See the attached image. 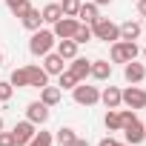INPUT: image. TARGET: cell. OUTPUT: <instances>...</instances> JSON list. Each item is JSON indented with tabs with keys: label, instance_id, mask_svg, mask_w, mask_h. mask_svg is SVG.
Listing matches in <instances>:
<instances>
[{
	"label": "cell",
	"instance_id": "16",
	"mask_svg": "<svg viewBox=\"0 0 146 146\" xmlns=\"http://www.w3.org/2000/svg\"><path fill=\"white\" fill-rule=\"evenodd\" d=\"M98 9H100V6H95V3H80V9H78V20L86 23V26H92V23L100 17Z\"/></svg>",
	"mask_w": 146,
	"mask_h": 146
},
{
	"label": "cell",
	"instance_id": "22",
	"mask_svg": "<svg viewBox=\"0 0 146 146\" xmlns=\"http://www.w3.org/2000/svg\"><path fill=\"white\" fill-rule=\"evenodd\" d=\"M103 126H106L109 132H120V129H123V117H120V112H117V109H109V112L103 115Z\"/></svg>",
	"mask_w": 146,
	"mask_h": 146
},
{
	"label": "cell",
	"instance_id": "29",
	"mask_svg": "<svg viewBox=\"0 0 146 146\" xmlns=\"http://www.w3.org/2000/svg\"><path fill=\"white\" fill-rule=\"evenodd\" d=\"M60 9H63V15H66V17H78L80 0H63V3H60Z\"/></svg>",
	"mask_w": 146,
	"mask_h": 146
},
{
	"label": "cell",
	"instance_id": "8",
	"mask_svg": "<svg viewBox=\"0 0 146 146\" xmlns=\"http://www.w3.org/2000/svg\"><path fill=\"white\" fill-rule=\"evenodd\" d=\"M35 132H37V126H35L32 120H20V123H15V129H12V135H15V146H26V143L35 137Z\"/></svg>",
	"mask_w": 146,
	"mask_h": 146
},
{
	"label": "cell",
	"instance_id": "7",
	"mask_svg": "<svg viewBox=\"0 0 146 146\" xmlns=\"http://www.w3.org/2000/svg\"><path fill=\"white\" fill-rule=\"evenodd\" d=\"M78 26H80V20H78V17H66V15H63L57 23H52V32H54V37H57V40H66V37H75Z\"/></svg>",
	"mask_w": 146,
	"mask_h": 146
},
{
	"label": "cell",
	"instance_id": "23",
	"mask_svg": "<svg viewBox=\"0 0 146 146\" xmlns=\"http://www.w3.org/2000/svg\"><path fill=\"white\" fill-rule=\"evenodd\" d=\"M9 83H12L15 89H29V72H26V66H20V69H15V72H12Z\"/></svg>",
	"mask_w": 146,
	"mask_h": 146
},
{
	"label": "cell",
	"instance_id": "2",
	"mask_svg": "<svg viewBox=\"0 0 146 146\" xmlns=\"http://www.w3.org/2000/svg\"><path fill=\"white\" fill-rule=\"evenodd\" d=\"M57 43V37H54V32L52 29H37V32H32V37H29V52L35 54V57H43V54H49L52 52V46Z\"/></svg>",
	"mask_w": 146,
	"mask_h": 146
},
{
	"label": "cell",
	"instance_id": "17",
	"mask_svg": "<svg viewBox=\"0 0 146 146\" xmlns=\"http://www.w3.org/2000/svg\"><path fill=\"white\" fill-rule=\"evenodd\" d=\"M20 23H23V29H29V32H37V29L43 26V15H40V9H29V12L20 17Z\"/></svg>",
	"mask_w": 146,
	"mask_h": 146
},
{
	"label": "cell",
	"instance_id": "37",
	"mask_svg": "<svg viewBox=\"0 0 146 146\" xmlns=\"http://www.w3.org/2000/svg\"><path fill=\"white\" fill-rule=\"evenodd\" d=\"M0 129H3V117H0Z\"/></svg>",
	"mask_w": 146,
	"mask_h": 146
},
{
	"label": "cell",
	"instance_id": "5",
	"mask_svg": "<svg viewBox=\"0 0 146 146\" xmlns=\"http://www.w3.org/2000/svg\"><path fill=\"white\" fill-rule=\"evenodd\" d=\"M72 98H75L78 106H95V103H100V89L89 86L86 80H80L75 89H72Z\"/></svg>",
	"mask_w": 146,
	"mask_h": 146
},
{
	"label": "cell",
	"instance_id": "6",
	"mask_svg": "<svg viewBox=\"0 0 146 146\" xmlns=\"http://www.w3.org/2000/svg\"><path fill=\"white\" fill-rule=\"evenodd\" d=\"M120 103H126L129 109H146V89H140L137 83H129L126 89H120Z\"/></svg>",
	"mask_w": 146,
	"mask_h": 146
},
{
	"label": "cell",
	"instance_id": "27",
	"mask_svg": "<svg viewBox=\"0 0 146 146\" xmlns=\"http://www.w3.org/2000/svg\"><path fill=\"white\" fill-rule=\"evenodd\" d=\"M78 83H80V80H78L75 75H72V72H69V69H63V72H60V75H57V86H60V89H75Z\"/></svg>",
	"mask_w": 146,
	"mask_h": 146
},
{
	"label": "cell",
	"instance_id": "4",
	"mask_svg": "<svg viewBox=\"0 0 146 146\" xmlns=\"http://www.w3.org/2000/svg\"><path fill=\"white\" fill-rule=\"evenodd\" d=\"M92 37L95 40H103V43H115V40H120V26L112 23L109 17H98L92 23Z\"/></svg>",
	"mask_w": 146,
	"mask_h": 146
},
{
	"label": "cell",
	"instance_id": "10",
	"mask_svg": "<svg viewBox=\"0 0 146 146\" xmlns=\"http://www.w3.org/2000/svg\"><path fill=\"white\" fill-rule=\"evenodd\" d=\"M123 78H126V83H143L146 80V66L137 63V60L123 63Z\"/></svg>",
	"mask_w": 146,
	"mask_h": 146
},
{
	"label": "cell",
	"instance_id": "30",
	"mask_svg": "<svg viewBox=\"0 0 146 146\" xmlns=\"http://www.w3.org/2000/svg\"><path fill=\"white\" fill-rule=\"evenodd\" d=\"M12 95H15V86H12L9 80H0V103L12 100Z\"/></svg>",
	"mask_w": 146,
	"mask_h": 146
},
{
	"label": "cell",
	"instance_id": "36",
	"mask_svg": "<svg viewBox=\"0 0 146 146\" xmlns=\"http://www.w3.org/2000/svg\"><path fill=\"white\" fill-rule=\"evenodd\" d=\"M0 66H3V52H0Z\"/></svg>",
	"mask_w": 146,
	"mask_h": 146
},
{
	"label": "cell",
	"instance_id": "3",
	"mask_svg": "<svg viewBox=\"0 0 146 146\" xmlns=\"http://www.w3.org/2000/svg\"><path fill=\"white\" fill-rule=\"evenodd\" d=\"M140 49L135 40H115L112 49H109V60L112 63H129V60H137Z\"/></svg>",
	"mask_w": 146,
	"mask_h": 146
},
{
	"label": "cell",
	"instance_id": "1",
	"mask_svg": "<svg viewBox=\"0 0 146 146\" xmlns=\"http://www.w3.org/2000/svg\"><path fill=\"white\" fill-rule=\"evenodd\" d=\"M120 117H123V137H126V143L129 146H140L143 140H146V129H143V120H137V115H135V109H123L120 112Z\"/></svg>",
	"mask_w": 146,
	"mask_h": 146
},
{
	"label": "cell",
	"instance_id": "11",
	"mask_svg": "<svg viewBox=\"0 0 146 146\" xmlns=\"http://www.w3.org/2000/svg\"><path fill=\"white\" fill-rule=\"evenodd\" d=\"M26 72H29V89H43L46 83H49V75H46V69L43 66H26Z\"/></svg>",
	"mask_w": 146,
	"mask_h": 146
},
{
	"label": "cell",
	"instance_id": "21",
	"mask_svg": "<svg viewBox=\"0 0 146 146\" xmlns=\"http://www.w3.org/2000/svg\"><path fill=\"white\" fill-rule=\"evenodd\" d=\"M40 15H43V23H57L60 17H63V9H60V3H46L43 9H40Z\"/></svg>",
	"mask_w": 146,
	"mask_h": 146
},
{
	"label": "cell",
	"instance_id": "20",
	"mask_svg": "<svg viewBox=\"0 0 146 146\" xmlns=\"http://www.w3.org/2000/svg\"><path fill=\"white\" fill-rule=\"evenodd\" d=\"M63 60H72V57H78V43L72 40V37H66V40H57V49H54Z\"/></svg>",
	"mask_w": 146,
	"mask_h": 146
},
{
	"label": "cell",
	"instance_id": "38",
	"mask_svg": "<svg viewBox=\"0 0 146 146\" xmlns=\"http://www.w3.org/2000/svg\"><path fill=\"white\" fill-rule=\"evenodd\" d=\"M143 57H146V46H143Z\"/></svg>",
	"mask_w": 146,
	"mask_h": 146
},
{
	"label": "cell",
	"instance_id": "24",
	"mask_svg": "<svg viewBox=\"0 0 146 146\" xmlns=\"http://www.w3.org/2000/svg\"><path fill=\"white\" fill-rule=\"evenodd\" d=\"M75 137H78V132L72 129V126H60L57 135H54V143H60V146H72V143H75Z\"/></svg>",
	"mask_w": 146,
	"mask_h": 146
},
{
	"label": "cell",
	"instance_id": "18",
	"mask_svg": "<svg viewBox=\"0 0 146 146\" xmlns=\"http://www.w3.org/2000/svg\"><path fill=\"white\" fill-rule=\"evenodd\" d=\"M143 35V26L137 23V20H126V23H120V40H137Z\"/></svg>",
	"mask_w": 146,
	"mask_h": 146
},
{
	"label": "cell",
	"instance_id": "33",
	"mask_svg": "<svg viewBox=\"0 0 146 146\" xmlns=\"http://www.w3.org/2000/svg\"><path fill=\"white\" fill-rule=\"evenodd\" d=\"M72 146H92L86 137H75V143H72Z\"/></svg>",
	"mask_w": 146,
	"mask_h": 146
},
{
	"label": "cell",
	"instance_id": "15",
	"mask_svg": "<svg viewBox=\"0 0 146 146\" xmlns=\"http://www.w3.org/2000/svg\"><path fill=\"white\" fill-rule=\"evenodd\" d=\"M89 78H95V80H109V78H112V63H109V60H92Z\"/></svg>",
	"mask_w": 146,
	"mask_h": 146
},
{
	"label": "cell",
	"instance_id": "34",
	"mask_svg": "<svg viewBox=\"0 0 146 146\" xmlns=\"http://www.w3.org/2000/svg\"><path fill=\"white\" fill-rule=\"evenodd\" d=\"M112 0H95V6H109Z\"/></svg>",
	"mask_w": 146,
	"mask_h": 146
},
{
	"label": "cell",
	"instance_id": "13",
	"mask_svg": "<svg viewBox=\"0 0 146 146\" xmlns=\"http://www.w3.org/2000/svg\"><path fill=\"white\" fill-rule=\"evenodd\" d=\"M89 69H92V60H86V57H72L69 60V72L78 80H86L89 78Z\"/></svg>",
	"mask_w": 146,
	"mask_h": 146
},
{
	"label": "cell",
	"instance_id": "12",
	"mask_svg": "<svg viewBox=\"0 0 146 146\" xmlns=\"http://www.w3.org/2000/svg\"><path fill=\"white\" fill-rule=\"evenodd\" d=\"M43 69H46V75H60L66 69V60L57 52H49V54H43Z\"/></svg>",
	"mask_w": 146,
	"mask_h": 146
},
{
	"label": "cell",
	"instance_id": "26",
	"mask_svg": "<svg viewBox=\"0 0 146 146\" xmlns=\"http://www.w3.org/2000/svg\"><path fill=\"white\" fill-rule=\"evenodd\" d=\"M52 143H54V135H52V132H43V129H40V132H35V137H32V140H29L26 146H52Z\"/></svg>",
	"mask_w": 146,
	"mask_h": 146
},
{
	"label": "cell",
	"instance_id": "14",
	"mask_svg": "<svg viewBox=\"0 0 146 146\" xmlns=\"http://www.w3.org/2000/svg\"><path fill=\"white\" fill-rule=\"evenodd\" d=\"M60 98H63V89H60V86H49V83H46V86L40 89V103H46L49 109H52V106H57V103H60Z\"/></svg>",
	"mask_w": 146,
	"mask_h": 146
},
{
	"label": "cell",
	"instance_id": "39",
	"mask_svg": "<svg viewBox=\"0 0 146 146\" xmlns=\"http://www.w3.org/2000/svg\"><path fill=\"white\" fill-rule=\"evenodd\" d=\"M143 129H146V120H143Z\"/></svg>",
	"mask_w": 146,
	"mask_h": 146
},
{
	"label": "cell",
	"instance_id": "25",
	"mask_svg": "<svg viewBox=\"0 0 146 146\" xmlns=\"http://www.w3.org/2000/svg\"><path fill=\"white\" fill-rule=\"evenodd\" d=\"M6 6H9V12H12L15 17H23V15L32 9V3H29V0H6Z\"/></svg>",
	"mask_w": 146,
	"mask_h": 146
},
{
	"label": "cell",
	"instance_id": "35",
	"mask_svg": "<svg viewBox=\"0 0 146 146\" xmlns=\"http://www.w3.org/2000/svg\"><path fill=\"white\" fill-rule=\"evenodd\" d=\"M112 146H129V143H117V140H115V143H112Z\"/></svg>",
	"mask_w": 146,
	"mask_h": 146
},
{
	"label": "cell",
	"instance_id": "31",
	"mask_svg": "<svg viewBox=\"0 0 146 146\" xmlns=\"http://www.w3.org/2000/svg\"><path fill=\"white\" fill-rule=\"evenodd\" d=\"M0 146H15V135H12V132H3V129H0Z\"/></svg>",
	"mask_w": 146,
	"mask_h": 146
},
{
	"label": "cell",
	"instance_id": "28",
	"mask_svg": "<svg viewBox=\"0 0 146 146\" xmlns=\"http://www.w3.org/2000/svg\"><path fill=\"white\" fill-rule=\"evenodd\" d=\"M72 40H75L78 46H83V43H89V40H95V37H92V26H86V23H80V26H78V32H75V37H72Z\"/></svg>",
	"mask_w": 146,
	"mask_h": 146
},
{
	"label": "cell",
	"instance_id": "9",
	"mask_svg": "<svg viewBox=\"0 0 146 146\" xmlns=\"http://www.w3.org/2000/svg\"><path fill=\"white\" fill-rule=\"evenodd\" d=\"M26 120H32L35 126H43V123L49 120V106L40 103V100H32V103L26 106Z\"/></svg>",
	"mask_w": 146,
	"mask_h": 146
},
{
	"label": "cell",
	"instance_id": "32",
	"mask_svg": "<svg viewBox=\"0 0 146 146\" xmlns=\"http://www.w3.org/2000/svg\"><path fill=\"white\" fill-rule=\"evenodd\" d=\"M137 15L146 17V0H137Z\"/></svg>",
	"mask_w": 146,
	"mask_h": 146
},
{
	"label": "cell",
	"instance_id": "19",
	"mask_svg": "<svg viewBox=\"0 0 146 146\" xmlns=\"http://www.w3.org/2000/svg\"><path fill=\"white\" fill-rule=\"evenodd\" d=\"M100 103H103L106 109H117V106H120V89H117V86H106V89L100 92Z\"/></svg>",
	"mask_w": 146,
	"mask_h": 146
}]
</instances>
